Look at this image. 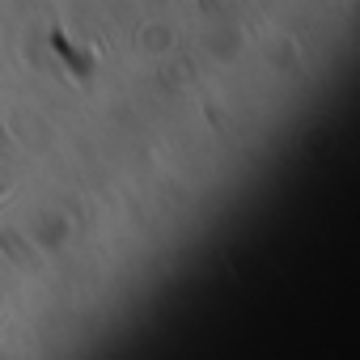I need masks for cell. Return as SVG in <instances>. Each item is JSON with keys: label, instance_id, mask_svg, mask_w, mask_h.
<instances>
[{"label": "cell", "instance_id": "cell-1", "mask_svg": "<svg viewBox=\"0 0 360 360\" xmlns=\"http://www.w3.org/2000/svg\"><path fill=\"white\" fill-rule=\"evenodd\" d=\"M9 191V178H5V169H0V195H5Z\"/></svg>", "mask_w": 360, "mask_h": 360}]
</instances>
